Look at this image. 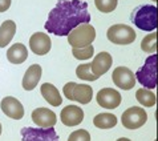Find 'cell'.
<instances>
[{"label": "cell", "instance_id": "d4e9b609", "mask_svg": "<svg viewBox=\"0 0 158 141\" xmlns=\"http://www.w3.org/2000/svg\"><path fill=\"white\" fill-rule=\"evenodd\" d=\"M93 53H94V48L92 47V44L82 48H73L72 49V55L77 60H89L93 56Z\"/></svg>", "mask_w": 158, "mask_h": 141}, {"label": "cell", "instance_id": "f546056e", "mask_svg": "<svg viewBox=\"0 0 158 141\" xmlns=\"http://www.w3.org/2000/svg\"><path fill=\"white\" fill-rule=\"evenodd\" d=\"M153 2H156V0H153Z\"/></svg>", "mask_w": 158, "mask_h": 141}, {"label": "cell", "instance_id": "8992f818", "mask_svg": "<svg viewBox=\"0 0 158 141\" xmlns=\"http://www.w3.org/2000/svg\"><path fill=\"white\" fill-rule=\"evenodd\" d=\"M106 36L109 41L117 45H128L135 40V32L126 24H114L108 29Z\"/></svg>", "mask_w": 158, "mask_h": 141}, {"label": "cell", "instance_id": "2e32d148", "mask_svg": "<svg viewBox=\"0 0 158 141\" xmlns=\"http://www.w3.org/2000/svg\"><path fill=\"white\" fill-rule=\"evenodd\" d=\"M43 69L39 64H32L25 70V75L23 77V88L25 91H32L37 87L39 81L41 79Z\"/></svg>", "mask_w": 158, "mask_h": 141}, {"label": "cell", "instance_id": "5bb4252c", "mask_svg": "<svg viewBox=\"0 0 158 141\" xmlns=\"http://www.w3.org/2000/svg\"><path fill=\"white\" fill-rule=\"evenodd\" d=\"M52 41L49 36L47 33L43 32H36L33 33L29 39V48L32 49V52L37 56H44L51 51Z\"/></svg>", "mask_w": 158, "mask_h": 141}, {"label": "cell", "instance_id": "e0dca14e", "mask_svg": "<svg viewBox=\"0 0 158 141\" xmlns=\"http://www.w3.org/2000/svg\"><path fill=\"white\" fill-rule=\"evenodd\" d=\"M28 57V49L24 44L16 43L7 49V59L12 64H23Z\"/></svg>", "mask_w": 158, "mask_h": 141}, {"label": "cell", "instance_id": "7402d4cb", "mask_svg": "<svg viewBox=\"0 0 158 141\" xmlns=\"http://www.w3.org/2000/svg\"><path fill=\"white\" fill-rule=\"evenodd\" d=\"M141 49L143 52H148V53H156V51H157V33L154 31H153L152 33L146 35V36L142 39Z\"/></svg>", "mask_w": 158, "mask_h": 141}, {"label": "cell", "instance_id": "7a4b0ae2", "mask_svg": "<svg viewBox=\"0 0 158 141\" xmlns=\"http://www.w3.org/2000/svg\"><path fill=\"white\" fill-rule=\"evenodd\" d=\"M130 20L137 28L146 32H153L157 28V7L139 6L131 12Z\"/></svg>", "mask_w": 158, "mask_h": 141}, {"label": "cell", "instance_id": "f1b7e54d", "mask_svg": "<svg viewBox=\"0 0 158 141\" xmlns=\"http://www.w3.org/2000/svg\"><path fill=\"white\" fill-rule=\"evenodd\" d=\"M0 135H2V124H0Z\"/></svg>", "mask_w": 158, "mask_h": 141}, {"label": "cell", "instance_id": "603a6c76", "mask_svg": "<svg viewBox=\"0 0 158 141\" xmlns=\"http://www.w3.org/2000/svg\"><path fill=\"white\" fill-rule=\"evenodd\" d=\"M76 75L80 80H85V81H96L97 79L90 70V63H84L80 64L76 69Z\"/></svg>", "mask_w": 158, "mask_h": 141}, {"label": "cell", "instance_id": "ffe728a7", "mask_svg": "<svg viewBox=\"0 0 158 141\" xmlns=\"http://www.w3.org/2000/svg\"><path fill=\"white\" fill-rule=\"evenodd\" d=\"M93 125L100 129H110L117 125V117L113 113H98L93 118Z\"/></svg>", "mask_w": 158, "mask_h": 141}, {"label": "cell", "instance_id": "d6986e66", "mask_svg": "<svg viewBox=\"0 0 158 141\" xmlns=\"http://www.w3.org/2000/svg\"><path fill=\"white\" fill-rule=\"evenodd\" d=\"M16 33V24L14 20H6L0 25V48H6Z\"/></svg>", "mask_w": 158, "mask_h": 141}, {"label": "cell", "instance_id": "484cf974", "mask_svg": "<svg viewBox=\"0 0 158 141\" xmlns=\"http://www.w3.org/2000/svg\"><path fill=\"white\" fill-rule=\"evenodd\" d=\"M68 141H90V135L85 129H77L69 135Z\"/></svg>", "mask_w": 158, "mask_h": 141}, {"label": "cell", "instance_id": "30bf717a", "mask_svg": "<svg viewBox=\"0 0 158 141\" xmlns=\"http://www.w3.org/2000/svg\"><path fill=\"white\" fill-rule=\"evenodd\" d=\"M96 100L100 107L105 109H116L118 105L121 104V95L120 92H117L113 88H102L97 92L96 95Z\"/></svg>", "mask_w": 158, "mask_h": 141}, {"label": "cell", "instance_id": "5b68a950", "mask_svg": "<svg viewBox=\"0 0 158 141\" xmlns=\"http://www.w3.org/2000/svg\"><path fill=\"white\" fill-rule=\"evenodd\" d=\"M64 96L69 101H76L80 104H89L93 97V89L88 84H77L74 81H69L63 88Z\"/></svg>", "mask_w": 158, "mask_h": 141}, {"label": "cell", "instance_id": "ac0fdd59", "mask_svg": "<svg viewBox=\"0 0 158 141\" xmlns=\"http://www.w3.org/2000/svg\"><path fill=\"white\" fill-rule=\"evenodd\" d=\"M40 92L43 97L47 100V103L53 107H60L63 103V97H61L59 89L51 83H44L40 88Z\"/></svg>", "mask_w": 158, "mask_h": 141}, {"label": "cell", "instance_id": "ba28073f", "mask_svg": "<svg viewBox=\"0 0 158 141\" xmlns=\"http://www.w3.org/2000/svg\"><path fill=\"white\" fill-rule=\"evenodd\" d=\"M148 121V113L139 107H130L122 113L121 122L126 129H138Z\"/></svg>", "mask_w": 158, "mask_h": 141}, {"label": "cell", "instance_id": "44dd1931", "mask_svg": "<svg viewBox=\"0 0 158 141\" xmlns=\"http://www.w3.org/2000/svg\"><path fill=\"white\" fill-rule=\"evenodd\" d=\"M135 99L143 107L150 108L156 105V93L150 89H146V88H141V89L135 92Z\"/></svg>", "mask_w": 158, "mask_h": 141}, {"label": "cell", "instance_id": "83f0119b", "mask_svg": "<svg viewBox=\"0 0 158 141\" xmlns=\"http://www.w3.org/2000/svg\"><path fill=\"white\" fill-rule=\"evenodd\" d=\"M117 141H131V140H129V139H126V137H121V139H118Z\"/></svg>", "mask_w": 158, "mask_h": 141}, {"label": "cell", "instance_id": "4fadbf2b", "mask_svg": "<svg viewBox=\"0 0 158 141\" xmlns=\"http://www.w3.org/2000/svg\"><path fill=\"white\" fill-rule=\"evenodd\" d=\"M113 64V59L109 52H100L96 55V57L90 63V70L96 76V79H100L102 75H105L110 69Z\"/></svg>", "mask_w": 158, "mask_h": 141}, {"label": "cell", "instance_id": "9c48e42d", "mask_svg": "<svg viewBox=\"0 0 158 141\" xmlns=\"http://www.w3.org/2000/svg\"><path fill=\"white\" fill-rule=\"evenodd\" d=\"M112 80L120 89L129 91L135 85V76L128 67H117L113 70Z\"/></svg>", "mask_w": 158, "mask_h": 141}, {"label": "cell", "instance_id": "6da1fadb", "mask_svg": "<svg viewBox=\"0 0 158 141\" xmlns=\"http://www.w3.org/2000/svg\"><path fill=\"white\" fill-rule=\"evenodd\" d=\"M90 14L88 4L82 0H59L53 10L49 12L45 21L47 32L56 36H68L77 25L89 23Z\"/></svg>", "mask_w": 158, "mask_h": 141}, {"label": "cell", "instance_id": "4316f807", "mask_svg": "<svg viewBox=\"0 0 158 141\" xmlns=\"http://www.w3.org/2000/svg\"><path fill=\"white\" fill-rule=\"evenodd\" d=\"M12 0H0V12L8 11V8L11 7Z\"/></svg>", "mask_w": 158, "mask_h": 141}, {"label": "cell", "instance_id": "9a60e30c", "mask_svg": "<svg viewBox=\"0 0 158 141\" xmlns=\"http://www.w3.org/2000/svg\"><path fill=\"white\" fill-rule=\"evenodd\" d=\"M60 118L67 126L78 125L84 120V111L77 105H68L60 112Z\"/></svg>", "mask_w": 158, "mask_h": 141}, {"label": "cell", "instance_id": "7c38bea8", "mask_svg": "<svg viewBox=\"0 0 158 141\" xmlns=\"http://www.w3.org/2000/svg\"><path fill=\"white\" fill-rule=\"evenodd\" d=\"M3 113L7 117H11L14 120H20L24 117V107L17 99L12 97V96H7L2 100L0 103Z\"/></svg>", "mask_w": 158, "mask_h": 141}, {"label": "cell", "instance_id": "277c9868", "mask_svg": "<svg viewBox=\"0 0 158 141\" xmlns=\"http://www.w3.org/2000/svg\"><path fill=\"white\" fill-rule=\"evenodd\" d=\"M135 79L146 89H154L157 87V55L153 53L145 60V64L135 72Z\"/></svg>", "mask_w": 158, "mask_h": 141}, {"label": "cell", "instance_id": "52a82bcc", "mask_svg": "<svg viewBox=\"0 0 158 141\" xmlns=\"http://www.w3.org/2000/svg\"><path fill=\"white\" fill-rule=\"evenodd\" d=\"M23 141H60L53 128H32L25 126L20 132Z\"/></svg>", "mask_w": 158, "mask_h": 141}, {"label": "cell", "instance_id": "8fae6325", "mask_svg": "<svg viewBox=\"0 0 158 141\" xmlns=\"http://www.w3.org/2000/svg\"><path fill=\"white\" fill-rule=\"evenodd\" d=\"M31 118L39 128H53L57 122L56 113L48 108H36L31 113Z\"/></svg>", "mask_w": 158, "mask_h": 141}, {"label": "cell", "instance_id": "cb8c5ba5", "mask_svg": "<svg viewBox=\"0 0 158 141\" xmlns=\"http://www.w3.org/2000/svg\"><path fill=\"white\" fill-rule=\"evenodd\" d=\"M94 6L100 12L109 14L113 12L118 6V0H94Z\"/></svg>", "mask_w": 158, "mask_h": 141}, {"label": "cell", "instance_id": "3957f363", "mask_svg": "<svg viewBox=\"0 0 158 141\" xmlns=\"http://www.w3.org/2000/svg\"><path fill=\"white\" fill-rule=\"evenodd\" d=\"M96 40V28L89 23H84L73 28L68 35V43L72 48H82L90 45Z\"/></svg>", "mask_w": 158, "mask_h": 141}]
</instances>
